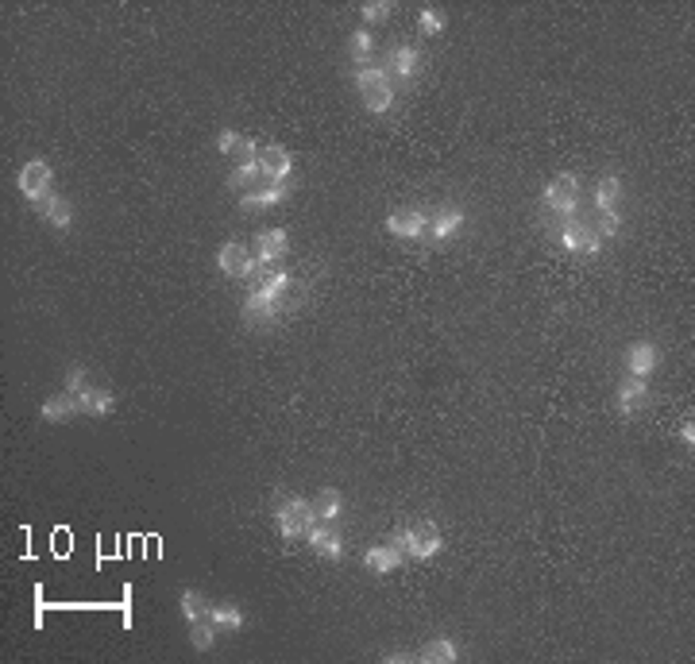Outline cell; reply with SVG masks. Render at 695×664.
Returning a JSON list of instances; mask_svg holds the SVG:
<instances>
[{
	"label": "cell",
	"instance_id": "cell-24",
	"mask_svg": "<svg viewBox=\"0 0 695 664\" xmlns=\"http://www.w3.org/2000/svg\"><path fill=\"white\" fill-rule=\"evenodd\" d=\"M313 510H317V522H340L344 514V495L337 487H325L321 495L313 498Z\"/></svg>",
	"mask_w": 695,
	"mask_h": 664
},
{
	"label": "cell",
	"instance_id": "cell-19",
	"mask_svg": "<svg viewBox=\"0 0 695 664\" xmlns=\"http://www.w3.org/2000/svg\"><path fill=\"white\" fill-rule=\"evenodd\" d=\"M39 216H43V221H47L51 228H62V232H66V228L74 224V205H70V197H62V194L54 190L47 201H39Z\"/></svg>",
	"mask_w": 695,
	"mask_h": 664
},
{
	"label": "cell",
	"instance_id": "cell-17",
	"mask_svg": "<svg viewBox=\"0 0 695 664\" xmlns=\"http://www.w3.org/2000/svg\"><path fill=\"white\" fill-rule=\"evenodd\" d=\"M463 221H468V216H463V209L460 205H441L437 213H433L429 216V240H448V236H452V232H460V228H463Z\"/></svg>",
	"mask_w": 695,
	"mask_h": 664
},
{
	"label": "cell",
	"instance_id": "cell-27",
	"mask_svg": "<svg viewBox=\"0 0 695 664\" xmlns=\"http://www.w3.org/2000/svg\"><path fill=\"white\" fill-rule=\"evenodd\" d=\"M209 618H213V622H216V630H228V633L243 630V611H240L236 602H213Z\"/></svg>",
	"mask_w": 695,
	"mask_h": 664
},
{
	"label": "cell",
	"instance_id": "cell-18",
	"mask_svg": "<svg viewBox=\"0 0 695 664\" xmlns=\"http://www.w3.org/2000/svg\"><path fill=\"white\" fill-rule=\"evenodd\" d=\"M359 97H364V109L371 117H386V112L395 109V81L383 78V81L367 85V90H359Z\"/></svg>",
	"mask_w": 695,
	"mask_h": 664
},
{
	"label": "cell",
	"instance_id": "cell-28",
	"mask_svg": "<svg viewBox=\"0 0 695 664\" xmlns=\"http://www.w3.org/2000/svg\"><path fill=\"white\" fill-rule=\"evenodd\" d=\"M216 622L213 618H197V622H190V645L197 649V653H209V649L216 645Z\"/></svg>",
	"mask_w": 695,
	"mask_h": 664
},
{
	"label": "cell",
	"instance_id": "cell-5",
	"mask_svg": "<svg viewBox=\"0 0 695 664\" xmlns=\"http://www.w3.org/2000/svg\"><path fill=\"white\" fill-rule=\"evenodd\" d=\"M541 205H545L548 221H568V216H576V209H579V175H557L545 185Z\"/></svg>",
	"mask_w": 695,
	"mask_h": 664
},
{
	"label": "cell",
	"instance_id": "cell-33",
	"mask_svg": "<svg viewBox=\"0 0 695 664\" xmlns=\"http://www.w3.org/2000/svg\"><path fill=\"white\" fill-rule=\"evenodd\" d=\"M405 660H410V653H390L386 657V664H405Z\"/></svg>",
	"mask_w": 695,
	"mask_h": 664
},
{
	"label": "cell",
	"instance_id": "cell-14",
	"mask_svg": "<svg viewBox=\"0 0 695 664\" xmlns=\"http://www.w3.org/2000/svg\"><path fill=\"white\" fill-rule=\"evenodd\" d=\"M290 190H294V182H271V185H259V190L240 194V209H243V213H263L267 205H279V201H286Z\"/></svg>",
	"mask_w": 695,
	"mask_h": 664
},
{
	"label": "cell",
	"instance_id": "cell-8",
	"mask_svg": "<svg viewBox=\"0 0 695 664\" xmlns=\"http://www.w3.org/2000/svg\"><path fill=\"white\" fill-rule=\"evenodd\" d=\"M386 232L395 240H422L429 232V213L417 205H402L386 216Z\"/></svg>",
	"mask_w": 695,
	"mask_h": 664
},
{
	"label": "cell",
	"instance_id": "cell-11",
	"mask_svg": "<svg viewBox=\"0 0 695 664\" xmlns=\"http://www.w3.org/2000/svg\"><path fill=\"white\" fill-rule=\"evenodd\" d=\"M383 70H386V78L390 81H414L417 78V70H422V51L417 47H390V54L383 59Z\"/></svg>",
	"mask_w": 695,
	"mask_h": 664
},
{
	"label": "cell",
	"instance_id": "cell-31",
	"mask_svg": "<svg viewBox=\"0 0 695 664\" xmlns=\"http://www.w3.org/2000/svg\"><path fill=\"white\" fill-rule=\"evenodd\" d=\"M240 143H243V136H240V132H232V128H224V132L216 136V151H221V155H236V151H240Z\"/></svg>",
	"mask_w": 695,
	"mask_h": 664
},
{
	"label": "cell",
	"instance_id": "cell-2",
	"mask_svg": "<svg viewBox=\"0 0 695 664\" xmlns=\"http://www.w3.org/2000/svg\"><path fill=\"white\" fill-rule=\"evenodd\" d=\"M62 391H70L78 398V406H81L85 417H109L116 410V394L105 391V386L90 383V371H85L81 364H74L66 371V386H62Z\"/></svg>",
	"mask_w": 695,
	"mask_h": 664
},
{
	"label": "cell",
	"instance_id": "cell-20",
	"mask_svg": "<svg viewBox=\"0 0 695 664\" xmlns=\"http://www.w3.org/2000/svg\"><path fill=\"white\" fill-rule=\"evenodd\" d=\"M228 190H236V194H248V190H259V185H267L263 182V170H259V158H243V163H236V170L224 178Z\"/></svg>",
	"mask_w": 695,
	"mask_h": 664
},
{
	"label": "cell",
	"instance_id": "cell-13",
	"mask_svg": "<svg viewBox=\"0 0 695 664\" xmlns=\"http://www.w3.org/2000/svg\"><path fill=\"white\" fill-rule=\"evenodd\" d=\"M405 564V553L395 545V541H386V545H371L367 553H364V568L371 575H390V572H398Z\"/></svg>",
	"mask_w": 695,
	"mask_h": 664
},
{
	"label": "cell",
	"instance_id": "cell-10",
	"mask_svg": "<svg viewBox=\"0 0 695 664\" xmlns=\"http://www.w3.org/2000/svg\"><path fill=\"white\" fill-rule=\"evenodd\" d=\"M259 170H263V182H290L294 175V155L282 143H267L263 151H259Z\"/></svg>",
	"mask_w": 695,
	"mask_h": 664
},
{
	"label": "cell",
	"instance_id": "cell-23",
	"mask_svg": "<svg viewBox=\"0 0 695 664\" xmlns=\"http://www.w3.org/2000/svg\"><path fill=\"white\" fill-rule=\"evenodd\" d=\"M348 59H352V66L379 62V59H375V35H371V27H359V32L348 39Z\"/></svg>",
	"mask_w": 695,
	"mask_h": 664
},
{
	"label": "cell",
	"instance_id": "cell-9",
	"mask_svg": "<svg viewBox=\"0 0 695 664\" xmlns=\"http://www.w3.org/2000/svg\"><path fill=\"white\" fill-rule=\"evenodd\" d=\"M290 251V236H286V228H267V232H259L255 236V270H271V267H279V259H286Z\"/></svg>",
	"mask_w": 695,
	"mask_h": 664
},
{
	"label": "cell",
	"instance_id": "cell-7",
	"mask_svg": "<svg viewBox=\"0 0 695 664\" xmlns=\"http://www.w3.org/2000/svg\"><path fill=\"white\" fill-rule=\"evenodd\" d=\"M216 270L228 274V279H236V282H252L255 279V255L248 243H224L221 251H216Z\"/></svg>",
	"mask_w": 695,
	"mask_h": 664
},
{
	"label": "cell",
	"instance_id": "cell-21",
	"mask_svg": "<svg viewBox=\"0 0 695 664\" xmlns=\"http://www.w3.org/2000/svg\"><path fill=\"white\" fill-rule=\"evenodd\" d=\"M78 413H81V406H78V398L70 394V391L51 394V398L39 406V417H43V422H66V417H78Z\"/></svg>",
	"mask_w": 695,
	"mask_h": 664
},
{
	"label": "cell",
	"instance_id": "cell-26",
	"mask_svg": "<svg viewBox=\"0 0 695 664\" xmlns=\"http://www.w3.org/2000/svg\"><path fill=\"white\" fill-rule=\"evenodd\" d=\"M178 606H182V618H186V626H190V622H197V618H209V611H213V602H209L205 595H201V591H194V587H186V591H182Z\"/></svg>",
	"mask_w": 695,
	"mask_h": 664
},
{
	"label": "cell",
	"instance_id": "cell-4",
	"mask_svg": "<svg viewBox=\"0 0 695 664\" xmlns=\"http://www.w3.org/2000/svg\"><path fill=\"white\" fill-rule=\"evenodd\" d=\"M390 541L402 548L405 560H433L444 548V533L433 522H410V526H402Z\"/></svg>",
	"mask_w": 695,
	"mask_h": 664
},
{
	"label": "cell",
	"instance_id": "cell-22",
	"mask_svg": "<svg viewBox=\"0 0 695 664\" xmlns=\"http://www.w3.org/2000/svg\"><path fill=\"white\" fill-rule=\"evenodd\" d=\"M417 660H425V664H456V660H460V649H456L452 638H433V641L422 645Z\"/></svg>",
	"mask_w": 695,
	"mask_h": 664
},
{
	"label": "cell",
	"instance_id": "cell-32",
	"mask_svg": "<svg viewBox=\"0 0 695 664\" xmlns=\"http://www.w3.org/2000/svg\"><path fill=\"white\" fill-rule=\"evenodd\" d=\"M680 441H684L688 449H691V444H695V425H691V417H688L684 425H680Z\"/></svg>",
	"mask_w": 695,
	"mask_h": 664
},
{
	"label": "cell",
	"instance_id": "cell-30",
	"mask_svg": "<svg viewBox=\"0 0 695 664\" xmlns=\"http://www.w3.org/2000/svg\"><path fill=\"white\" fill-rule=\"evenodd\" d=\"M390 12H395L390 0H364V5H359V16H364V24H379V20L390 16Z\"/></svg>",
	"mask_w": 695,
	"mask_h": 664
},
{
	"label": "cell",
	"instance_id": "cell-25",
	"mask_svg": "<svg viewBox=\"0 0 695 664\" xmlns=\"http://www.w3.org/2000/svg\"><path fill=\"white\" fill-rule=\"evenodd\" d=\"M618 197H622V178L603 175L595 185V213H618Z\"/></svg>",
	"mask_w": 695,
	"mask_h": 664
},
{
	"label": "cell",
	"instance_id": "cell-6",
	"mask_svg": "<svg viewBox=\"0 0 695 664\" xmlns=\"http://www.w3.org/2000/svg\"><path fill=\"white\" fill-rule=\"evenodd\" d=\"M16 185H20V194L32 201V205L47 201L54 194V170H51V163H47V158H32V163H24Z\"/></svg>",
	"mask_w": 695,
	"mask_h": 664
},
{
	"label": "cell",
	"instance_id": "cell-3",
	"mask_svg": "<svg viewBox=\"0 0 695 664\" xmlns=\"http://www.w3.org/2000/svg\"><path fill=\"white\" fill-rule=\"evenodd\" d=\"M545 224H548V232H553V240L564 251H572V255H599L603 251V240L595 232V224L579 221V216H568V221H548L545 216Z\"/></svg>",
	"mask_w": 695,
	"mask_h": 664
},
{
	"label": "cell",
	"instance_id": "cell-12",
	"mask_svg": "<svg viewBox=\"0 0 695 664\" xmlns=\"http://www.w3.org/2000/svg\"><path fill=\"white\" fill-rule=\"evenodd\" d=\"M309 548L321 560H340L344 556V537H340V522H313L309 529Z\"/></svg>",
	"mask_w": 695,
	"mask_h": 664
},
{
	"label": "cell",
	"instance_id": "cell-16",
	"mask_svg": "<svg viewBox=\"0 0 695 664\" xmlns=\"http://www.w3.org/2000/svg\"><path fill=\"white\" fill-rule=\"evenodd\" d=\"M649 406V379H633V375H626L618 386V413L622 417H633L637 410H645Z\"/></svg>",
	"mask_w": 695,
	"mask_h": 664
},
{
	"label": "cell",
	"instance_id": "cell-1",
	"mask_svg": "<svg viewBox=\"0 0 695 664\" xmlns=\"http://www.w3.org/2000/svg\"><path fill=\"white\" fill-rule=\"evenodd\" d=\"M317 522V510H313V498H301V495H290L282 498L279 507H274V529H279V537L286 545L294 541H306L309 529Z\"/></svg>",
	"mask_w": 695,
	"mask_h": 664
},
{
	"label": "cell",
	"instance_id": "cell-29",
	"mask_svg": "<svg viewBox=\"0 0 695 664\" xmlns=\"http://www.w3.org/2000/svg\"><path fill=\"white\" fill-rule=\"evenodd\" d=\"M444 27H448L444 12H441V8H433V5H422V16H417V32H422V35H441Z\"/></svg>",
	"mask_w": 695,
	"mask_h": 664
},
{
	"label": "cell",
	"instance_id": "cell-15",
	"mask_svg": "<svg viewBox=\"0 0 695 664\" xmlns=\"http://www.w3.org/2000/svg\"><path fill=\"white\" fill-rule=\"evenodd\" d=\"M657 364H661V352L653 340H637L626 348V375H633V379H649Z\"/></svg>",
	"mask_w": 695,
	"mask_h": 664
}]
</instances>
